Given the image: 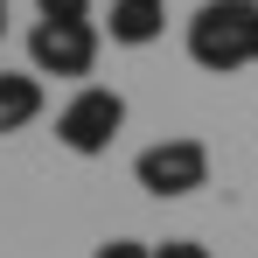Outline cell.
<instances>
[{
	"label": "cell",
	"mask_w": 258,
	"mask_h": 258,
	"mask_svg": "<svg viewBox=\"0 0 258 258\" xmlns=\"http://www.w3.org/2000/svg\"><path fill=\"white\" fill-rule=\"evenodd\" d=\"M133 181H140L154 203H181V196L210 188V147H203V140H188V133H174V140H154V147H140V161H133Z\"/></svg>",
	"instance_id": "obj_2"
},
{
	"label": "cell",
	"mask_w": 258,
	"mask_h": 258,
	"mask_svg": "<svg viewBox=\"0 0 258 258\" xmlns=\"http://www.w3.org/2000/svg\"><path fill=\"white\" fill-rule=\"evenodd\" d=\"M154 258H210V244H196V237H168V244H154Z\"/></svg>",
	"instance_id": "obj_9"
},
{
	"label": "cell",
	"mask_w": 258,
	"mask_h": 258,
	"mask_svg": "<svg viewBox=\"0 0 258 258\" xmlns=\"http://www.w3.org/2000/svg\"><path fill=\"white\" fill-rule=\"evenodd\" d=\"M126 133V98L105 84H84L63 112H56V140L77 154V161H98V154H112V140Z\"/></svg>",
	"instance_id": "obj_3"
},
{
	"label": "cell",
	"mask_w": 258,
	"mask_h": 258,
	"mask_svg": "<svg viewBox=\"0 0 258 258\" xmlns=\"http://www.w3.org/2000/svg\"><path fill=\"white\" fill-rule=\"evenodd\" d=\"M188 63L196 70H251L258 63V0H203L188 14Z\"/></svg>",
	"instance_id": "obj_1"
},
{
	"label": "cell",
	"mask_w": 258,
	"mask_h": 258,
	"mask_svg": "<svg viewBox=\"0 0 258 258\" xmlns=\"http://www.w3.org/2000/svg\"><path fill=\"white\" fill-rule=\"evenodd\" d=\"M42 119V77L35 70H0V133H21Z\"/></svg>",
	"instance_id": "obj_6"
},
{
	"label": "cell",
	"mask_w": 258,
	"mask_h": 258,
	"mask_svg": "<svg viewBox=\"0 0 258 258\" xmlns=\"http://www.w3.org/2000/svg\"><path fill=\"white\" fill-rule=\"evenodd\" d=\"M0 35H7V0H0Z\"/></svg>",
	"instance_id": "obj_10"
},
{
	"label": "cell",
	"mask_w": 258,
	"mask_h": 258,
	"mask_svg": "<svg viewBox=\"0 0 258 258\" xmlns=\"http://www.w3.org/2000/svg\"><path fill=\"white\" fill-rule=\"evenodd\" d=\"M35 21H91V0H35Z\"/></svg>",
	"instance_id": "obj_7"
},
{
	"label": "cell",
	"mask_w": 258,
	"mask_h": 258,
	"mask_svg": "<svg viewBox=\"0 0 258 258\" xmlns=\"http://www.w3.org/2000/svg\"><path fill=\"white\" fill-rule=\"evenodd\" d=\"M98 28L91 21H35L28 28V70L35 77H91Z\"/></svg>",
	"instance_id": "obj_4"
},
{
	"label": "cell",
	"mask_w": 258,
	"mask_h": 258,
	"mask_svg": "<svg viewBox=\"0 0 258 258\" xmlns=\"http://www.w3.org/2000/svg\"><path fill=\"white\" fill-rule=\"evenodd\" d=\"M91 258H154V244H140V237H112V244H98Z\"/></svg>",
	"instance_id": "obj_8"
},
{
	"label": "cell",
	"mask_w": 258,
	"mask_h": 258,
	"mask_svg": "<svg viewBox=\"0 0 258 258\" xmlns=\"http://www.w3.org/2000/svg\"><path fill=\"white\" fill-rule=\"evenodd\" d=\"M105 35L119 49H147L168 35V0H112V14H105Z\"/></svg>",
	"instance_id": "obj_5"
}]
</instances>
